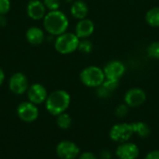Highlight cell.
Segmentation results:
<instances>
[{
    "instance_id": "obj_19",
    "label": "cell",
    "mask_w": 159,
    "mask_h": 159,
    "mask_svg": "<svg viewBox=\"0 0 159 159\" xmlns=\"http://www.w3.org/2000/svg\"><path fill=\"white\" fill-rule=\"evenodd\" d=\"M57 119H56V123H57V126L61 129H63V130H66L68 129H70V127L72 126V123H73V119L71 117V116L69 114H67L66 112L65 113H62L61 115H59L58 116H56Z\"/></svg>"
},
{
    "instance_id": "obj_27",
    "label": "cell",
    "mask_w": 159,
    "mask_h": 159,
    "mask_svg": "<svg viewBox=\"0 0 159 159\" xmlns=\"http://www.w3.org/2000/svg\"><path fill=\"white\" fill-rule=\"evenodd\" d=\"M78 159H99V157L90 151H86L83 153H80Z\"/></svg>"
},
{
    "instance_id": "obj_10",
    "label": "cell",
    "mask_w": 159,
    "mask_h": 159,
    "mask_svg": "<svg viewBox=\"0 0 159 159\" xmlns=\"http://www.w3.org/2000/svg\"><path fill=\"white\" fill-rule=\"evenodd\" d=\"M102 70L105 75V79L120 81V79L124 76L126 73V66L120 61L112 60L104 65Z\"/></svg>"
},
{
    "instance_id": "obj_8",
    "label": "cell",
    "mask_w": 159,
    "mask_h": 159,
    "mask_svg": "<svg viewBox=\"0 0 159 159\" xmlns=\"http://www.w3.org/2000/svg\"><path fill=\"white\" fill-rule=\"evenodd\" d=\"M29 87V79L23 73H14L8 79V89L15 95H22L26 93Z\"/></svg>"
},
{
    "instance_id": "obj_24",
    "label": "cell",
    "mask_w": 159,
    "mask_h": 159,
    "mask_svg": "<svg viewBox=\"0 0 159 159\" xmlns=\"http://www.w3.org/2000/svg\"><path fill=\"white\" fill-rule=\"evenodd\" d=\"M43 3L48 11L58 10L61 7V0H44Z\"/></svg>"
},
{
    "instance_id": "obj_4",
    "label": "cell",
    "mask_w": 159,
    "mask_h": 159,
    "mask_svg": "<svg viewBox=\"0 0 159 159\" xmlns=\"http://www.w3.org/2000/svg\"><path fill=\"white\" fill-rule=\"evenodd\" d=\"M79 79L84 86L96 89L102 85L105 80V75L102 68L96 65H89L80 72Z\"/></svg>"
},
{
    "instance_id": "obj_32",
    "label": "cell",
    "mask_w": 159,
    "mask_h": 159,
    "mask_svg": "<svg viewBox=\"0 0 159 159\" xmlns=\"http://www.w3.org/2000/svg\"><path fill=\"white\" fill-rule=\"evenodd\" d=\"M66 3H73L74 2V0H64Z\"/></svg>"
},
{
    "instance_id": "obj_2",
    "label": "cell",
    "mask_w": 159,
    "mask_h": 159,
    "mask_svg": "<svg viewBox=\"0 0 159 159\" xmlns=\"http://www.w3.org/2000/svg\"><path fill=\"white\" fill-rule=\"evenodd\" d=\"M71 104V95L64 89H57L48 94L46 102V110L54 116L65 113Z\"/></svg>"
},
{
    "instance_id": "obj_3",
    "label": "cell",
    "mask_w": 159,
    "mask_h": 159,
    "mask_svg": "<svg viewBox=\"0 0 159 159\" xmlns=\"http://www.w3.org/2000/svg\"><path fill=\"white\" fill-rule=\"evenodd\" d=\"M80 39L75 33L65 32L58 36L54 40L55 50L61 55H69L77 50Z\"/></svg>"
},
{
    "instance_id": "obj_30",
    "label": "cell",
    "mask_w": 159,
    "mask_h": 159,
    "mask_svg": "<svg viewBox=\"0 0 159 159\" xmlns=\"http://www.w3.org/2000/svg\"><path fill=\"white\" fill-rule=\"evenodd\" d=\"M5 79H6V75H5V72L4 70L0 67V87L4 84L5 82Z\"/></svg>"
},
{
    "instance_id": "obj_28",
    "label": "cell",
    "mask_w": 159,
    "mask_h": 159,
    "mask_svg": "<svg viewBox=\"0 0 159 159\" xmlns=\"http://www.w3.org/2000/svg\"><path fill=\"white\" fill-rule=\"evenodd\" d=\"M112 152L108 149H102L99 154V159H112Z\"/></svg>"
},
{
    "instance_id": "obj_13",
    "label": "cell",
    "mask_w": 159,
    "mask_h": 159,
    "mask_svg": "<svg viewBox=\"0 0 159 159\" xmlns=\"http://www.w3.org/2000/svg\"><path fill=\"white\" fill-rule=\"evenodd\" d=\"M27 16L33 20H43L47 14V8L41 0H30L26 7Z\"/></svg>"
},
{
    "instance_id": "obj_7",
    "label": "cell",
    "mask_w": 159,
    "mask_h": 159,
    "mask_svg": "<svg viewBox=\"0 0 159 159\" xmlns=\"http://www.w3.org/2000/svg\"><path fill=\"white\" fill-rule=\"evenodd\" d=\"M80 153L78 145L69 140H63L56 146V155L60 159H76Z\"/></svg>"
},
{
    "instance_id": "obj_9",
    "label": "cell",
    "mask_w": 159,
    "mask_h": 159,
    "mask_svg": "<svg viewBox=\"0 0 159 159\" xmlns=\"http://www.w3.org/2000/svg\"><path fill=\"white\" fill-rule=\"evenodd\" d=\"M147 99L146 92L141 88H131L124 95V102L129 108H135L143 105Z\"/></svg>"
},
{
    "instance_id": "obj_20",
    "label": "cell",
    "mask_w": 159,
    "mask_h": 159,
    "mask_svg": "<svg viewBox=\"0 0 159 159\" xmlns=\"http://www.w3.org/2000/svg\"><path fill=\"white\" fill-rule=\"evenodd\" d=\"M93 49V44L92 42L89 39H80L79 41V45H78V48L77 50L83 54H89Z\"/></svg>"
},
{
    "instance_id": "obj_15",
    "label": "cell",
    "mask_w": 159,
    "mask_h": 159,
    "mask_svg": "<svg viewBox=\"0 0 159 159\" xmlns=\"http://www.w3.org/2000/svg\"><path fill=\"white\" fill-rule=\"evenodd\" d=\"M25 38L32 46H39L44 42L46 37L45 33L41 28L37 26H32L27 29L25 33Z\"/></svg>"
},
{
    "instance_id": "obj_11",
    "label": "cell",
    "mask_w": 159,
    "mask_h": 159,
    "mask_svg": "<svg viewBox=\"0 0 159 159\" xmlns=\"http://www.w3.org/2000/svg\"><path fill=\"white\" fill-rule=\"evenodd\" d=\"M115 155L118 159H137L140 156V148L130 141L118 143Z\"/></svg>"
},
{
    "instance_id": "obj_12",
    "label": "cell",
    "mask_w": 159,
    "mask_h": 159,
    "mask_svg": "<svg viewBox=\"0 0 159 159\" xmlns=\"http://www.w3.org/2000/svg\"><path fill=\"white\" fill-rule=\"evenodd\" d=\"M27 99L29 102L39 105L42 103H45L48 93L47 89L40 83H34L32 85H30L27 92Z\"/></svg>"
},
{
    "instance_id": "obj_5",
    "label": "cell",
    "mask_w": 159,
    "mask_h": 159,
    "mask_svg": "<svg viewBox=\"0 0 159 159\" xmlns=\"http://www.w3.org/2000/svg\"><path fill=\"white\" fill-rule=\"evenodd\" d=\"M133 135L134 132L131 123H118L114 125L109 130L110 139L116 143L129 142Z\"/></svg>"
},
{
    "instance_id": "obj_17",
    "label": "cell",
    "mask_w": 159,
    "mask_h": 159,
    "mask_svg": "<svg viewBox=\"0 0 159 159\" xmlns=\"http://www.w3.org/2000/svg\"><path fill=\"white\" fill-rule=\"evenodd\" d=\"M131 126H132V129H133L134 135H137L140 138L145 139V138L149 137L151 135V133H152L151 128L146 123H144L143 121L132 122Z\"/></svg>"
},
{
    "instance_id": "obj_25",
    "label": "cell",
    "mask_w": 159,
    "mask_h": 159,
    "mask_svg": "<svg viewBox=\"0 0 159 159\" xmlns=\"http://www.w3.org/2000/svg\"><path fill=\"white\" fill-rule=\"evenodd\" d=\"M96 95L97 97L101 98V99H107L112 95V92H110L106 88H104L102 85L96 88Z\"/></svg>"
},
{
    "instance_id": "obj_18",
    "label": "cell",
    "mask_w": 159,
    "mask_h": 159,
    "mask_svg": "<svg viewBox=\"0 0 159 159\" xmlns=\"http://www.w3.org/2000/svg\"><path fill=\"white\" fill-rule=\"evenodd\" d=\"M145 21L151 27H159V7H154L147 10L145 14Z\"/></svg>"
},
{
    "instance_id": "obj_16",
    "label": "cell",
    "mask_w": 159,
    "mask_h": 159,
    "mask_svg": "<svg viewBox=\"0 0 159 159\" xmlns=\"http://www.w3.org/2000/svg\"><path fill=\"white\" fill-rule=\"evenodd\" d=\"M71 15L76 20L86 19L89 14V7L88 4L84 0H75L70 7Z\"/></svg>"
},
{
    "instance_id": "obj_26",
    "label": "cell",
    "mask_w": 159,
    "mask_h": 159,
    "mask_svg": "<svg viewBox=\"0 0 159 159\" xmlns=\"http://www.w3.org/2000/svg\"><path fill=\"white\" fill-rule=\"evenodd\" d=\"M11 7L10 0H0V15H7Z\"/></svg>"
},
{
    "instance_id": "obj_29",
    "label": "cell",
    "mask_w": 159,
    "mask_h": 159,
    "mask_svg": "<svg viewBox=\"0 0 159 159\" xmlns=\"http://www.w3.org/2000/svg\"><path fill=\"white\" fill-rule=\"evenodd\" d=\"M143 159H159V150H152L148 152Z\"/></svg>"
},
{
    "instance_id": "obj_21",
    "label": "cell",
    "mask_w": 159,
    "mask_h": 159,
    "mask_svg": "<svg viewBox=\"0 0 159 159\" xmlns=\"http://www.w3.org/2000/svg\"><path fill=\"white\" fill-rule=\"evenodd\" d=\"M147 55L153 60H159V41H154L147 48Z\"/></svg>"
},
{
    "instance_id": "obj_22",
    "label": "cell",
    "mask_w": 159,
    "mask_h": 159,
    "mask_svg": "<svg viewBox=\"0 0 159 159\" xmlns=\"http://www.w3.org/2000/svg\"><path fill=\"white\" fill-rule=\"evenodd\" d=\"M129 112V107L124 102V103H121L119 105L116 106V110H115V114L117 117L119 118H124L128 116Z\"/></svg>"
},
{
    "instance_id": "obj_31",
    "label": "cell",
    "mask_w": 159,
    "mask_h": 159,
    "mask_svg": "<svg viewBox=\"0 0 159 159\" xmlns=\"http://www.w3.org/2000/svg\"><path fill=\"white\" fill-rule=\"evenodd\" d=\"M7 25V19L5 17V15H0V26L4 27Z\"/></svg>"
},
{
    "instance_id": "obj_1",
    "label": "cell",
    "mask_w": 159,
    "mask_h": 159,
    "mask_svg": "<svg viewBox=\"0 0 159 159\" xmlns=\"http://www.w3.org/2000/svg\"><path fill=\"white\" fill-rule=\"evenodd\" d=\"M44 30L52 36H58L67 32L69 27V19L61 10L48 11L43 19Z\"/></svg>"
},
{
    "instance_id": "obj_6",
    "label": "cell",
    "mask_w": 159,
    "mask_h": 159,
    "mask_svg": "<svg viewBox=\"0 0 159 159\" xmlns=\"http://www.w3.org/2000/svg\"><path fill=\"white\" fill-rule=\"evenodd\" d=\"M18 117L25 123H33L39 116V110L37 105L27 101L20 102L17 107Z\"/></svg>"
},
{
    "instance_id": "obj_14",
    "label": "cell",
    "mask_w": 159,
    "mask_h": 159,
    "mask_svg": "<svg viewBox=\"0 0 159 159\" xmlns=\"http://www.w3.org/2000/svg\"><path fill=\"white\" fill-rule=\"evenodd\" d=\"M95 31V24L90 19L79 20L75 28V34L79 39H86L92 35Z\"/></svg>"
},
{
    "instance_id": "obj_23",
    "label": "cell",
    "mask_w": 159,
    "mask_h": 159,
    "mask_svg": "<svg viewBox=\"0 0 159 159\" xmlns=\"http://www.w3.org/2000/svg\"><path fill=\"white\" fill-rule=\"evenodd\" d=\"M102 86L106 88L110 92L116 91L119 87V81L118 80H113V79H105L102 83Z\"/></svg>"
}]
</instances>
